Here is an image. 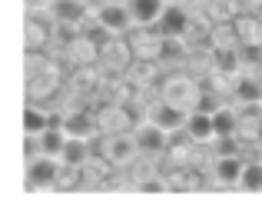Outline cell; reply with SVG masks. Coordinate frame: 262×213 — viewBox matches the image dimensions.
I'll list each match as a JSON object with an SVG mask.
<instances>
[{
	"mask_svg": "<svg viewBox=\"0 0 262 213\" xmlns=\"http://www.w3.org/2000/svg\"><path fill=\"white\" fill-rule=\"evenodd\" d=\"M96 24L103 27L106 33H113V37H120V33H129L136 27V20H133V13H129V7H126V0H110V4H103L100 10H96Z\"/></svg>",
	"mask_w": 262,
	"mask_h": 213,
	"instance_id": "1",
	"label": "cell"
},
{
	"mask_svg": "<svg viewBox=\"0 0 262 213\" xmlns=\"http://www.w3.org/2000/svg\"><path fill=\"white\" fill-rule=\"evenodd\" d=\"M60 177H63V170H60V157H50V153L30 160V167H27V183H30V190L53 187Z\"/></svg>",
	"mask_w": 262,
	"mask_h": 213,
	"instance_id": "2",
	"label": "cell"
},
{
	"mask_svg": "<svg viewBox=\"0 0 262 213\" xmlns=\"http://www.w3.org/2000/svg\"><path fill=\"white\" fill-rule=\"evenodd\" d=\"M103 153H106V160L116 163V167H123V163L136 160V153H140L136 133H110L106 140H103Z\"/></svg>",
	"mask_w": 262,
	"mask_h": 213,
	"instance_id": "3",
	"label": "cell"
},
{
	"mask_svg": "<svg viewBox=\"0 0 262 213\" xmlns=\"http://www.w3.org/2000/svg\"><path fill=\"white\" fill-rule=\"evenodd\" d=\"M153 30L160 33V37H186V30H189V13L183 10L179 4H166V10L160 13V20L153 24Z\"/></svg>",
	"mask_w": 262,
	"mask_h": 213,
	"instance_id": "4",
	"label": "cell"
},
{
	"mask_svg": "<svg viewBox=\"0 0 262 213\" xmlns=\"http://www.w3.org/2000/svg\"><path fill=\"white\" fill-rule=\"evenodd\" d=\"M199 97H203V90H199L192 80H186V77H173V80H166V87H163V100H169V104H176L183 110L196 107Z\"/></svg>",
	"mask_w": 262,
	"mask_h": 213,
	"instance_id": "5",
	"label": "cell"
},
{
	"mask_svg": "<svg viewBox=\"0 0 262 213\" xmlns=\"http://www.w3.org/2000/svg\"><path fill=\"white\" fill-rule=\"evenodd\" d=\"M129 47H133L136 60H160L163 37L153 30V27H140L136 33H129Z\"/></svg>",
	"mask_w": 262,
	"mask_h": 213,
	"instance_id": "6",
	"label": "cell"
},
{
	"mask_svg": "<svg viewBox=\"0 0 262 213\" xmlns=\"http://www.w3.org/2000/svg\"><path fill=\"white\" fill-rule=\"evenodd\" d=\"M133 133H136V143H140V153H163V150H169V130H163L153 120L136 127Z\"/></svg>",
	"mask_w": 262,
	"mask_h": 213,
	"instance_id": "7",
	"label": "cell"
},
{
	"mask_svg": "<svg viewBox=\"0 0 262 213\" xmlns=\"http://www.w3.org/2000/svg\"><path fill=\"white\" fill-rule=\"evenodd\" d=\"M146 120H153V123H160L163 130H169V133H176V130H183V127H186V120H189V113H186L183 107L169 104V100H160L156 107H149Z\"/></svg>",
	"mask_w": 262,
	"mask_h": 213,
	"instance_id": "8",
	"label": "cell"
},
{
	"mask_svg": "<svg viewBox=\"0 0 262 213\" xmlns=\"http://www.w3.org/2000/svg\"><path fill=\"white\" fill-rule=\"evenodd\" d=\"M183 133H189L192 143H212L216 140V123H212V113H206V110H192L189 120H186Z\"/></svg>",
	"mask_w": 262,
	"mask_h": 213,
	"instance_id": "9",
	"label": "cell"
},
{
	"mask_svg": "<svg viewBox=\"0 0 262 213\" xmlns=\"http://www.w3.org/2000/svg\"><path fill=\"white\" fill-rule=\"evenodd\" d=\"M236 137L243 143H262V107L259 104H252L249 110H243V113H239Z\"/></svg>",
	"mask_w": 262,
	"mask_h": 213,
	"instance_id": "10",
	"label": "cell"
},
{
	"mask_svg": "<svg viewBox=\"0 0 262 213\" xmlns=\"http://www.w3.org/2000/svg\"><path fill=\"white\" fill-rule=\"evenodd\" d=\"M129 13H133L136 27H153L160 20V13L166 10V0H126Z\"/></svg>",
	"mask_w": 262,
	"mask_h": 213,
	"instance_id": "11",
	"label": "cell"
},
{
	"mask_svg": "<svg viewBox=\"0 0 262 213\" xmlns=\"http://www.w3.org/2000/svg\"><path fill=\"white\" fill-rule=\"evenodd\" d=\"M67 57L77 67H93L96 60H100V50H96V44L83 33V37H73L70 44H67Z\"/></svg>",
	"mask_w": 262,
	"mask_h": 213,
	"instance_id": "12",
	"label": "cell"
},
{
	"mask_svg": "<svg viewBox=\"0 0 262 213\" xmlns=\"http://www.w3.org/2000/svg\"><path fill=\"white\" fill-rule=\"evenodd\" d=\"M50 17L57 24H80L86 17V4L83 0H50Z\"/></svg>",
	"mask_w": 262,
	"mask_h": 213,
	"instance_id": "13",
	"label": "cell"
},
{
	"mask_svg": "<svg viewBox=\"0 0 262 213\" xmlns=\"http://www.w3.org/2000/svg\"><path fill=\"white\" fill-rule=\"evenodd\" d=\"M96 120H100L103 133H126L129 130V110L120 107V104H106V110H103Z\"/></svg>",
	"mask_w": 262,
	"mask_h": 213,
	"instance_id": "14",
	"label": "cell"
},
{
	"mask_svg": "<svg viewBox=\"0 0 262 213\" xmlns=\"http://www.w3.org/2000/svg\"><path fill=\"white\" fill-rule=\"evenodd\" d=\"M63 130L70 137H83V140H90V137L100 130V120L90 117V113H83V110H73V113L63 117Z\"/></svg>",
	"mask_w": 262,
	"mask_h": 213,
	"instance_id": "15",
	"label": "cell"
},
{
	"mask_svg": "<svg viewBox=\"0 0 262 213\" xmlns=\"http://www.w3.org/2000/svg\"><path fill=\"white\" fill-rule=\"evenodd\" d=\"M243 167H246V160H243L239 153H223V157L216 160V180H219V183H226V187H232V183L239 187Z\"/></svg>",
	"mask_w": 262,
	"mask_h": 213,
	"instance_id": "16",
	"label": "cell"
},
{
	"mask_svg": "<svg viewBox=\"0 0 262 213\" xmlns=\"http://www.w3.org/2000/svg\"><path fill=\"white\" fill-rule=\"evenodd\" d=\"M60 160L67 167H83L90 160V140H83V137H67V147L60 153Z\"/></svg>",
	"mask_w": 262,
	"mask_h": 213,
	"instance_id": "17",
	"label": "cell"
},
{
	"mask_svg": "<svg viewBox=\"0 0 262 213\" xmlns=\"http://www.w3.org/2000/svg\"><path fill=\"white\" fill-rule=\"evenodd\" d=\"M103 60H106L110 67H116V70H126L129 60H136V57H133V47H129V44H120V40H113V44L103 47Z\"/></svg>",
	"mask_w": 262,
	"mask_h": 213,
	"instance_id": "18",
	"label": "cell"
},
{
	"mask_svg": "<svg viewBox=\"0 0 262 213\" xmlns=\"http://www.w3.org/2000/svg\"><path fill=\"white\" fill-rule=\"evenodd\" d=\"M236 100H239V104H246V107L262 104V80H256V77H239L236 80Z\"/></svg>",
	"mask_w": 262,
	"mask_h": 213,
	"instance_id": "19",
	"label": "cell"
},
{
	"mask_svg": "<svg viewBox=\"0 0 262 213\" xmlns=\"http://www.w3.org/2000/svg\"><path fill=\"white\" fill-rule=\"evenodd\" d=\"M212 123H216V137H236L239 130V113L232 107H219L212 113Z\"/></svg>",
	"mask_w": 262,
	"mask_h": 213,
	"instance_id": "20",
	"label": "cell"
},
{
	"mask_svg": "<svg viewBox=\"0 0 262 213\" xmlns=\"http://www.w3.org/2000/svg\"><path fill=\"white\" fill-rule=\"evenodd\" d=\"M239 190H249V193H262V160L256 157L252 163L243 167V177H239Z\"/></svg>",
	"mask_w": 262,
	"mask_h": 213,
	"instance_id": "21",
	"label": "cell"
},
{
	"mask_svg": "<svg viewBox=\"0 0 262 213\" xmlns=\"http://www.w3.org/2000/svg\"><path fill=\"white\" fill-rule=\"evenodd\" d=\"M50 127V113H43L40 107H27L24 110V130L27 133H43Z\"/></svg>",
	"mask_w": 262,
	"mask_h": 213,
	"instance_id": "22",
	"label": "cell"
},
{
	"mask_svg": "<svg viewBox=\"0 0 262 213\" xmlns=\"http://www.w3.org/2000/svg\"><path fill=\"white\" fill-rule=\"evenodd\" d=\"M43 44H47V27L40 20H27V50L37 53Z\"/></svg>",
	"mask_w": 262,
	"mask_h": 213,
	"instance_id": "23",
	"label": "cell"
},
{
	"mask_svg": "<svg viewBox=\"0 0 262 213\" xmlns=\"http://www.w3.org/2000/svg\"><path fill=\"white\" fill-rule=\"evenodd\" d=\"M216 70H219V73L239 70V50H232V47H223V50H216Z\"/></svg>",
	"mask_w": 262,
	"mask_h": 213,
	"instance_id": "24",
	"label": "cell"
},
{
	"mask_svg": "<svg viewBox=\"0 0 262 213\" xmlns=\"http://www.w3.org/2000/svg\"><path fill=\"white\" fill-rule=\"evenodd\" d=\"M232 30H236V40H246V44H252V40L259 37V27L252 17H239L236 24H232Z\"/></svg>",
	"mask_w": 262,
	"mask_h": 213,
	"instance_id": "25",
	"label": "cell"
},
{
	"mask_svg": "<svg viewBox=\"0 0 262 213\" xmlns=\"http://www.w3.org/2000/svg\"><path fill=\"white\" fill-rule=\"evenodd\" d=\"M27 7H30V10H40V7H50V0H27Z\"/></svg>",
	"mask_w": 262,
	"mask_h": 213,
	"instance_id": "26",
	"label": "cell"
},
{
	"mask_svg": "<svg viewBox=\"0 0 262 213\" xmlns=\"http://www.w3.org/2000/svg\"><path fill=\"white\" fill-rule=\"evenodd\" d=\"M259 160H262V143H259Z\"/></svg>",
	"mask_w": 262,
	"mask_h": 213,
	"instance_id": "27",
	"label": "cell"
},
{
	"mask_svg": "<svg viewBox=\"0 0 262 213\" xmlns=\"http://www.w3.org/2000/svg\"><path fill=\"white\" fill-rule=\"evenodd\" d=\"M259 107H262V104H259Z\"/></svg>",
	"mask_w": 262,
	"mask_h": 213,
	"instance_id": "28",
	"label": "cell"
}]
</instances>
